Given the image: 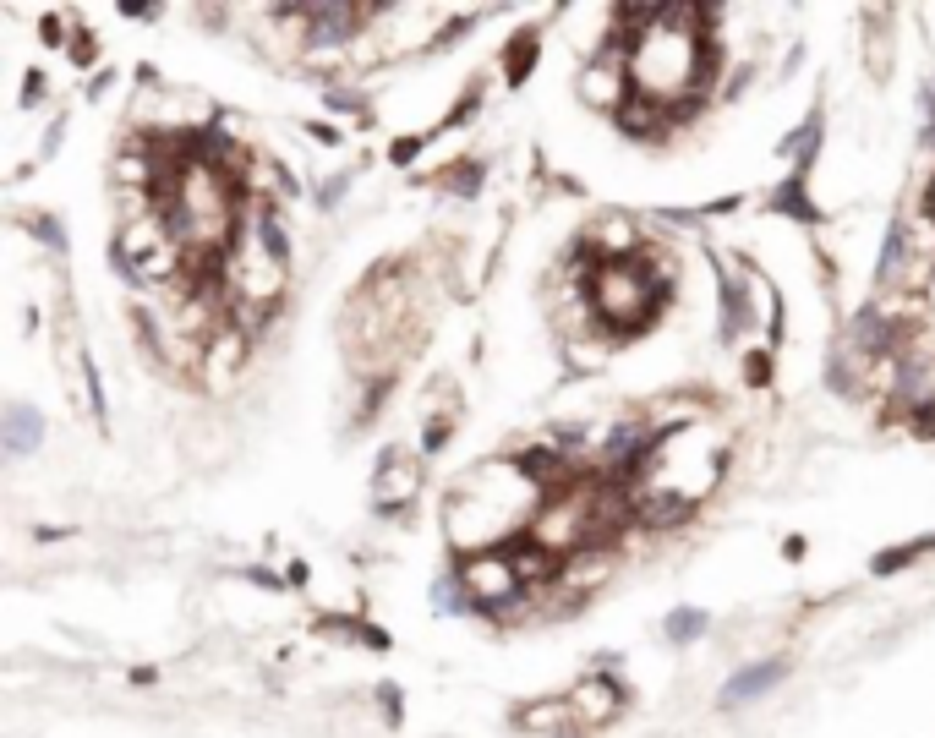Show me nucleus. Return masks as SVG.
<instances>
[{"label":"nucleus","instance_id":"obj_18","mask_svg":"<svg viewBox=\"0 0 935 738\" xmlns=\"http://www.w3.org/2000/svg\"><path fill=\"white\" fill-rule=\"evenodd\" d=\"M777 208H782V214H793V219H821V214H815V203L804 197V175H793L788 186H777Z\"/></svg>","mask_w":935,"mask_h":738},{"label":"nucleus","instance_id":"obj_11","mask_svg":"<svg viewBox=\"0 0 935 738\" xmlns=\"http://www.w3.org/2000/svg\"><path fill=\"white\" fill-rule=\"evenodd\" d=\"M580 99L596 104V110H624L629 99H635V88H629V66L618 61H596L586 77H580Z\"/></svg>","mask_w":935,"mask_h":738},{"label":"nucleus","instance_id":"obj_7","mask_svg":"<svg viewBox=\"0 0 935 738\" xmlns=\"http://www.w3.org/2000/svg\"><path fill=\"white\" fill-rule=\"evenodd\" d=\"M203 383L214 394H236L241 389V378H247V367H252V345H247V334L241 328H219L214 339H208V350H203Z\"/></svg>","mask_w":935,"mask_h":738},{"label":"nucleus","instance_id":"obj_8","mask_svg":"<svg viewBox=\"0 0 935 738\" xmlns=\"http://www.w3.org/2000/svg\"><path fill=\"white\" fill-rule=\"evenodd\" d=\"M416 492H422V465H416V454L389 449V454L378 460V487H372L378 509H405Z\"/></svg>","mask_w":935,"mask_h":738},{"label":"nucleus","instance_id":"obj_21","mask_svg":"<svg viewBox=\"0 0 935 738\" xmlns=\"http://www.w3.org/2000/svg\"><path fill=\"white\" fill-rule=\"evenodd\" d=\"M700 629H706V618H700V613H673L668 618V635L673 640H689V635H700Z\"/></svg>","mask_w":935,"mask_h":738},{"label":"nucleus","instance_id":"obj_6","mask_svg":"<svg viewBox=\"0 0 935 738\" xmlns=\"http://www.w3.org/2000/svg\"><path fill=\"white\" fill-rule=\"evenodd\" d=\"M460 585L471 591V607H509L514 596L525 591L520 574H514L509 553H476L460 564Z\"/></svg>","mask_w":935,"mask_h":738},{"label":"nucleus","instance_id":"obj_10","mask_svg":"<svg viewBox=\"0 0 935 738\" xmlns=\"http://www.w3.org/2000/svg\"><path fill=\"white\" fill-rule=\"evenodd\" d=\"M367 17H378V11H367V6H307V11H296V22L312 33V44H345L350 33H356V22H367Z\"/></svg>","mask_w":935,"mask_h":738},{"label":"nucleus","instance_id":"obj_17","mask_svg":"<svg viewBox=\"0 0 935 738\" xmlns=\"http://www.w3.org/2000/svg\"><path fill=\"white\" fill-rule=\"evenodd\" d=\"M531 61H536V33H514L509 50H504V72H509V82H520L525 72H531Z\"/></svg>","mask_w":935,"mask_h":738},{"label":"nucleus","instance_id":"obj_4","mask_svg":"<svg viewBox=\"0 0 935 738\" xmlns=\"http://www.w3.org/2000/svg\"><path fill=\"white\" fill-rule=\"evenodd\" d=\"M285 268H290V246H285V230L268 208H252L241 219L236 241L225 252V285H230V301L247 312H268L285 290Z\"/></svg>","mask_w":935,"mask_h":738},{"label":"nucleus","instance_id":"obj_12","mask_svg":"<svg viewBox=\"0 0 935 738\" xmlns=\"http://www.w3.org/2000/svg\"><path fill=\"white\" fill-rule=\"evenodd\" d=\"M514 722H520L525 733H536V738H564L569 728H575V711H569V695H553V700H536V706H520Z\"/></svg>","mask_w":935,"mask_h":738},{"label":"nucleus","instance_id":"obj_1","mask_svg":"<svg viewBox=\"0 0 935 738\" xmlns=\"http://www.w3.org/2000/svg\"><path fill=\"white\" fill-rule=\"evenodd\" d=\"M722 454H728V438L717 427H700V421H684V427L662 432L657 449L646 454L640 476L629 482V498H635V520L646 525H673L717 487L722 476Z\"/></svg>","mask_w":935,"mask_h":738},{"label":"nucleus","instance_id":"obj_22","mask_svg":"<svg viewBox=\"0 0 935 738\" xmlns=\"http://www.w3.org/2000/svg\"><path fill=\"white\" fill-rule=\"evenodd\" d=\"M443 443H449V421H432V427H427V449H443Z\"/></svg>","mask_w":935,"mask_h":738},{"label":"nucleus","instance_id":"obj_20","mask_svg":"<svg viewBox=\"0 0 935 738\" xmlns=\"http://www.w3.org/2000/svg\"><path fill=\"white\" fill-rule=\"evenodd\" d=\"M432 602H438L443 613H465V607H471V591L460 585V574H443V580L432 585Z\"/></svg>","mask_w":935,"mask_h":738},{"label":"nucleus","instance_id":"obj_15","mask_svg":"<svg viewBox=\"0 0 935 738\" xmlns=\"http://www.w3.org/2000/svg\"><path fill=\"white\" fill-rule=\"evenodd\" d=\"M777 678H782V662H761V667H744V673H733V678H728V689H722V700H728V706H733V700H755V695H761V689H771V684H777Z\"/></svg>","mask_w":935,"mask_h":738},{"label":"nucleus","instance_id":"obj_5","mask_svg":"<svg viewBox=\"0 0 935 738\" xmlns=\"http://www.w3.org/2000/svg\"><path fill=\"white\" fill-rule=\"evenodd\" d=\"M657 307H662V285H657V274H651V263H640V257H618V263L602 257V263H596L591 312L607 328L635 334V328H646L651 318H657Z\"/></svg>","mask_w":935,"mask_h":738},{"label":"nucleus","instance_id":"obj_16","mask_svg":"<svg viewBox=\"0 0 935 738\" xmlns=\"http://www.w3.org/2000/svg\"><path fill=\"white\" fill-rule=\"evenodd\" d=\"M815 143H821V115H810V121H804L799 132H793L788 143H782V154H788L793 164H799V170H793V175H804V170H810V159H815Z\"/></svg>","mask_w":935,"mask_h":738},{"label":"nucleus","instance_id":"obj_9","mask_svg":"<svg viewBox=\"0 0 935 738\" xmlns=\"http://www.w3.org/2000/svg\"><path fill=\"white\" fill-rule=\"evenodd\" d=\"M624 695H618L613 678H586V684L569 689V711H575V728H602V722L618 717Z\"/></svg>","mask_w":935,"mask_h":738},{"label":"nucleus","instance_id":"obj_2","mask_svg":"<svg viewBox=\"0 0 935 738\" xmlns=\"http://www.w3.org/2000/svg\"><path fill=\"white\" fill-rule=\"evenodd\" d=\"M624 66H629V88H635V99L662 104V110H673L679 99H689L711 72V50L700 44V11L662 6L657 22L629 39Z\"/></svg>","mask_w":935,"mask_h":738},{"label":"nucleus","instance_id":"obj_19","mask_svg":"<svg viewBox=\"0 0 935 738\" xmlns=\"http://www.w3.org/2000/svg\"><path fill=\"white\" fill-rule=\"evenodd\" d=\"M908 225H892V236H886V252H881V263H875V279H892L897 268L908 263Z\"/></svg>","mask_w":935,"mask_h":738},{"label":"nucleus","instance_id":"obj_13","mask_svg":"<svg viewBox=\"0 0 935 738\" xmlns=\"http://www.w3.org/2000/svg\"><path fill=\"white\" fill-rule=\"evenodd\" d=\"M0 432H6V454H28V449H39V438H44V416L33 405H6Z\"/></svg>","mask_w":935,"mask_h":738},{"label":"nucleus","instance_id":"obj_3","mask_svg":"<svg viewBox=\"0 0 935 738\" xmlns=\"http://www.w3.org/2000/svg\"><path fill=\"white\" fill-rule=\"evenodd\" d=\"M536 476L525 471V465H482V471H471L460 482V492L449 498V542L460 547V553H493L504 536H514L525 525L531 531L536 520Z\"/></svg>","mask_w":935,"mask_h":738},{"label":"nucleus","instance_id":"obj_14","mask_svg":"<svg viewBox=\"0 0 935 738\" xmlns=\"http://www.w3.org/2000/svg\"><path fill=\"white\" fill-rule=\"evenodd\" d=\"M509 564H514V574H520V585H547V580H558V574H564V558L547 553V547H536V542L514 547Z\"/></svg>","mask_w":935,"mask_h":738}]
</instances>
